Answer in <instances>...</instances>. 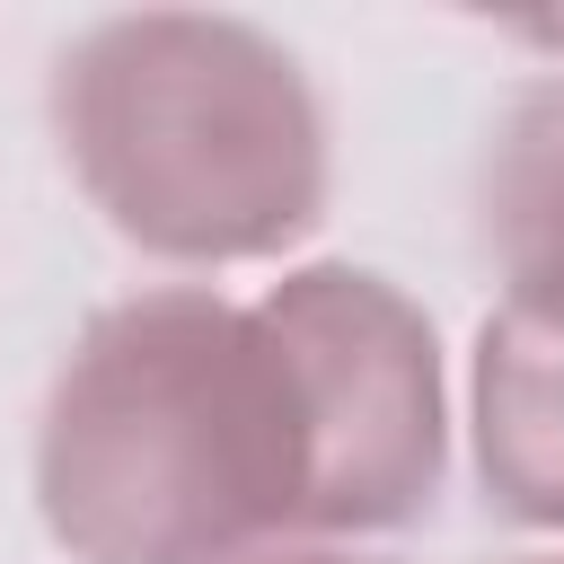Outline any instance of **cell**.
<instances>
[{"label": "cell", "instance_id": "obj_1", "mask_svg": "<svg viewBox=\"0 0 564 564\" xmlns=\"http://www.w3.org/2000/svg\"><path fill=\"white\" fill-rule=\"evenodd\" d=\"M35 511L70 564L317 546V423L264 291L159 282L97 308L35 414Z\"/></svg>", "mask_w": 564, "mask_h": 564}, {"label": "cell", "instance_id": "obj_2", "mask_svg": "<svg viewBox=\"0 0 564 564\" xmlns=\"http://www.w3.org/2000/svg\"><path fill=\"white\" fill-rule=\"evenodd\" d=\"M53 141L123 247L194 273L291 256L335 194L300 53L212 9H132L70 35L53 62Z\"/></svg>", "mask_w": 564, "mask_h": 564}, {"label": "cell", "instance_id": "obj_3", "mask_svg": "<svg viewBox=\"0 0 564 564\" xmlns=\"http://www.w3.org/2000/svg\"><path fill=\"white\" fill-rule=\"evenodd\" d=\"M317 423V546H370L432 511L449 476V370L432 317L370 264L264 282Z\"/></svg>", "mask_w": 564, "mask_h": 564}, {"label": "cell", "instance_id": "obj_4", "mask_svg": "<svg viewBox=\"0 0 564 564\" xmlns=\"http://www.w3.org/2000/svg\"><path fill=\"white\" fill-rule=\"evenodd\" d=\"M467 458L502 520L564 538V317L494 300L467 352Z\"/></svg>", "mask_w": 564, "mask_h": 564}, {"label": "cell", "instance_id": "obj_5", "mask_svg": "<svg viewBox=\"0 0 564 564\" xmlns=\"http://www.w3.org/2000/svg\"><path fill=\"white\" fill-rule=\"evenodd\" d=\"M476 247L502 273V300L564 317V70L529 79L485 132Z\"/></svg>", "mask_w": 564, "mask_h": 564}, {"label": "cell", "instance_id": "obj_6", "mask_svg": "<svg viewBox=\"0 0 564 564\" xmlns=\"http://www.w3.org/2000/svg\"><path fill=\"white\" fill-rule=\"evenodd\" d=\"M256 564H388V555H370V546H273Z\"/></svg>", "mask_w": 564, "mask_h": 564}, {"label": "cell", "instance_id": "obj_7", "mask_svg": "<svg viewBox=\"0 0 564 564\" xmlns=\"http://www.w3.org/2000/svg\"><path fill=\"white\" fill-rule=\"evenodd\" d=\"M511 564H564V546H546V555H511Z\"/></svg>", "mask_w": 564, "mask_h": 564}]
</instances>
